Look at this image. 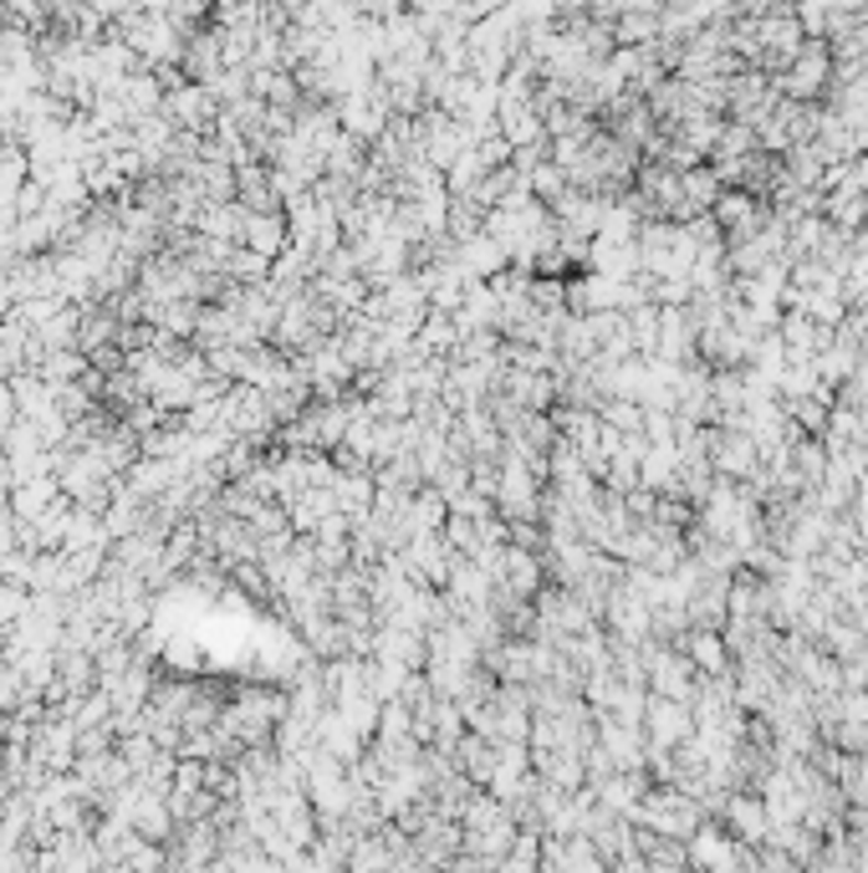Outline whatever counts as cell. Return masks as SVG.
I'll return each mask as SVG.
<instances>
[{"label":"cell","instance_id":"cell-2","mask_svg":"<svg viewBox=\"0 0 868 873\" xmlns=\"http://www.w3.org/2000/svg\"><path fill=\"white\" fill-rule=\"evenodd\" d=\"M731 817H736L741 838H762L766 817H762V807H756V802H736V807H731Z\"/></svg>","mask_w":868,"mask_h":873},{"label":"cell","instance_id":"cell-3","mask_svg":"<svg viewBox=\"0 0 868 873\" xmlns=\"http://www.w3.org/2000/svg\"><path fill=\"white\" fill-rule=\"evenodd\" d=\"M654 730H660L664 740H675L679 730H685V715H679L675 705H660V711H654Z\"/></svg>","mask_w":868,"mask_h":873},{"label":"cell","instance_id":"cell-1","mask_svg":"<svg viewBox=\"0 0 868 873\" xmlns=\"http://www.w3.org/2000/svg\"><path fill=\"white\" fill-rule=\"evenodd\" d=\"M823 72H827V61H823V52H818V46H812L808 57L797 61V77H792V88L812 92V88H818V82H823Z\"/></svg>","mask_w":868,"mask_h":873}]
</instances>
